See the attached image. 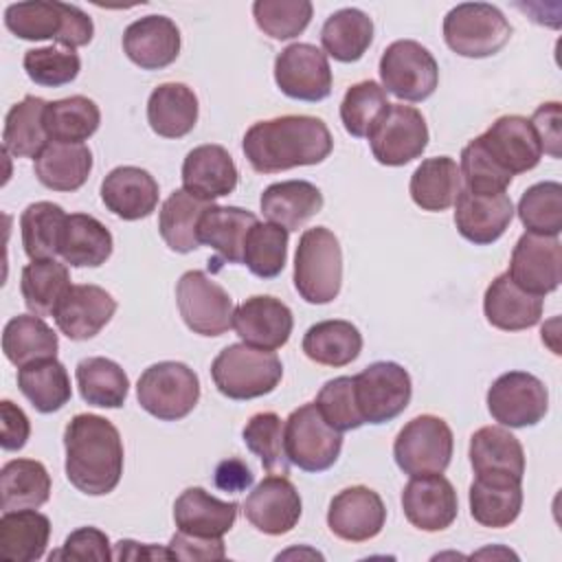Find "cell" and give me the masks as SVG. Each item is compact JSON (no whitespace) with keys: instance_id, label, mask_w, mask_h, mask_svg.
<instances>
[{"instance_id":"obj_4","label":"cell","mask_w":562,"mask_h":562,"mask_svg":"<svg viewBox=\"0 0 562 562\" xmlns=\"http://www.w3.org/2000/svg\"><path fill=\"white\" fill-rule=\"evenodd\" d=\"M211 378L224 397L244 402L272 393L283 378V364L274 351L235 342L215 356Z\"/></svg>"},{"instance_id":"obj_3","label":"cell","mask_w":562,"mask_h":562,"mask_svg":"<svg viewBox=\"0 0 562 562\" xmlns=\"http://www.w3.org/2000/svg\"><path fill=\"white\" fill-rule=\"evenodd\" d=\"M4 26L20 40H55L68 50L90 44L94 24L77 4L57 0L15 2L4 9Z\"/></svg>"},{"instance_id":"obj_43","label":"cell","mask_w":562,"mask_h":562,"mask_svg":"<svg viewBox=\"0 0 562 562\" xmlns=\"http://www.w3.org/2000/svg\"><path fill=\"white\" fill-rule=\"evenodd\" d=\"M75 380L81 400L99 408H121L130 393V378L123 367L103 356L79 360Z\"/></svg>"},{"instance_id":"obj_62","label":"cell","mask_w":562,"mask_h":562,"mask_svg":"<svg viewBox=\"0 0 562 562\" xmlns=\"http://www.w3.org/2000/svg\"><path fill=\"white\" fill-rule=\"evenodd\" d=\"M114 558H123V560L165 558V560H171V553H169V549H158V547H151V544H138L134 540H121V542H116Z\"/></svg>"},{"instance_id":"obj_7","label":"cell","mask_w":562,"mask_h":562,"mask_svg":"<svg viewBox=\"0 0 562 562\" xmlns=\"http://www.w3.org/2000/svg\"><path fill=\"white\" fill-rule=\"evenodd\" d=\"M136 400L151 417L160 422H178L195 408L200 400V380L184 362L162 360L140 373Z\"/></svg>"},{"instance_id":"obj_21","label":"cell","mask_w":562,"mask_h":562,"mask_svg":"<svg viewBox=\"0 0 562 562\" xmlns=\"http://www.w3.org/2000/svg\"><path fill=\"white\" fill-rule=\"evenodd\" d=\"M294 327L292 310L277 296L257 294L239 303L233 312V329L241 342L274 351L290 340Z\"/></svg>"},{"instance_id":"obj_48","label":"cell","mask_w":562,"mask_h":562,"mask_svg":"<svg viewBox=\"0 0 562 562\" xmlns=\"http://www.w3.org/2000/svg\"><path fill=\"white\" fill-rule=\"evenodd\" d=\"M44 123L50 140L83 143L99 130L101 112L92 99L72 94L59 101H48Z\"/></svg>"},{"instance_id":"obj_11","label":"cell","mask_w":562,"mask_h":562,"mask_svg":"<svg viewBox=\"0 0 562 562\" xmlns=\"http://www.w3.org/2000/svg\"><path fill=\"white\" fill-rule=\"evenodd\" d=\"M411 395V375L393 360L373 362L353 375V397L364 424L378 426L395 419L406 411Z\"/></svg>"},{"instance_id":"obj_5","label":"cell","mask_w":562,"mask_h":562,"mask_svg":"<svg viewBox=\"0 0 562 562\" xmlns=\"http://www.w3.org/2000/svg\"><path fill=\"white\" fill-rule=\"evenodd\" d=\"M294 288L305 303H331L342 285V248L327 226L303 231L294 255Z\"/></svg>"},{"instance_id":"obj_51","label":"cell","mask_w":562,"mask_h":562,"mask_svg":"<svg viewBox=\"0 0 562 562\" xmlns=\"http://www.w3.org/2000/svg\"><path fill=\"white\" fill-rule=\"evenodd\" d=\"M516 213L527 233L558 237L562 231V184L555 180L531 184L520 195Z\"/></svg>"},{"instance_id":"obj_46","label":"cell","mask_w":562,"mask_h":562,"mask_svg":"<svg viewBox=\"0 0 562 562\" xmlns=\"http://www.w3.org/2000/svg\"><path fill=\"white\" fill-rule=\"evenodd\" d=\"M70 285V272L57 259H35L22 268L20 292L35 316H53Z\"/></svg>"},{"instance_id":"obj_49","label":"cell","mask_w":562,"mask_h":562,"mask_svg":"<svg viewBox=\"0 0 562 562\" xmlns=\"http://www.w3.org/2000/svg\"><path fill=\"white\" fill-rule=\"evenodd\" d=\"M389 105L386 90L378 81L367 79L353 83L340 101V121L345 132L353 138H369Z\"/></svg>"},{"instance_id":"obj_31","label":"cell","mask_w":562,"mask_h":562,"mask_svg":"<svg viewBox=\"0 0 562 562\" xmlns=\"http://www.w3.org/2000/svg\"><path fill=\"white\" fill-rule=\"evenodd\" d=\"M323 193L307 180H283L263 189L259 198L261 213L277 226L299 231L323 209Z\"/></svg>"},{"instance_id":"obj_25","label":"cell","mask_w":562,"mask_h":562,"mask_svg":"<svg viewBox=\"0 0 562 562\" xmlns=\"http://www.w3.org/2000/svg\"><path fill=\"white\" fill-rule=\"evenodd\" d=\"M101 200L110 213L125 222L151 215L158 206V182L140 167H114L101 182Z\"/></svg>"},{"instance_id":"obj_59","label":"cell","mask_w":562,"mask_h":562,"mask_svg":"<svg viewBox=\"0 0 562 562\" xmlns=\"http://www.w3.org/2000/svg\"><path fill=\"white\" fill-rule=\"evenodd\" d=\"M171 560H224L226 549L222 538H202L178 531L167 544Z\"/></svg>"},{"instance_id":"obj_40","label":"cell","mask_w":562,"mask_h":562,"mask_svg":"<svg viewBox=\"0 0 562 562\" xmlns=\"http://www.w3.org/2000/svg\"><path fill=\"white\" fill-rule=\"evenodd\" d=\"M2 512L37 509L50 498V474L42 461L11 459L0 470Z\"/></svg>"},{"instance_id":"obj_22","label":"cell","mask_w":562,"mask_h":562,"mask_svg":"<svg viewBox=\"0 0 562 562\" xmlns=\"http://www.w3.org/2000/svg\"><path fill=\"white\" fill-rule=\"evenodd\" d=\"M514 220V204L505 191L474 193L461 189L454 200V226L463 239L476 246L494 244Z\"/></svg>"},{"instance_id":"obj_27","label":"cell","mask_w":562,"mask_h":562,"mask_svg":"<svg viewBox=\"0 0 562 562\" xmlns=\"http://www.w3.org/2000/svg\"><path fill=\"white\" fill-rule=\"evenodd\" d=\"M257 215L239 209V206H220L209 204L198 222V239L200 244L213 248L217 257L211 263L217 266V261L226 263H241L244 257V241L248 231L257 224Z\"/></svg>"},{"instance_id":"obj_55","label":"cell","mask_w":562,"mask_h":562,"mask_svg":"<svg viewBox=\"0 0 562 562\" xmlns=\"http://www.w3.org/2000/svg\"><path fill=\"white\" fill-rule=\"evenodd\" d=\"M316 408L323 415V419L336 428L338 432L356 430L364 426L356 397H353V378L351 375H338L334 380H327L318 395H316Z\"/></svg>"},{"instance_id":"obj_47","label":"cell","mask_w":562,"mask_h":562,"mask_svg":"<svg viewBox=\"0 0 562 562\" xmlns=\"http://www.w3.org/2000/svg\"><path fill=\"white\" fill-rule=\"evenodd\" d=\"M66 211L55 202H33L20 215L22 246L31 261L55 259L59 255L61 233L66 226Z\"/></svg>"},{"instance_id":"obj_36","label":"cell","mask_w":562,"mask_h":562,"mask_svg":"<svg viewBox=\"0 0 562 562\" xmlns=\"http://www.w3.org/2000/svg\"><path fill=\"white\" fill-rule=\"evenodd\" d=\"M48 538L50 520L35 509H13L0 518V558L9 562L40 560Z\"/></svg>"},{"instance_id":"obj_29","label":"cell","mask_w":562,"mask_h":562,"mask_svg":"<svg viewBox=\"0 0 562 562\" xmlns=\"http://www.w3.org/2000/svg\"><path fill=\"white\" fill-rule=\"evenodd\" d=\"M468 457L476 476H509L522 481L525 450L503 426H483L470 437Z\"/></svg>"},{"instance_id":"obj_54","label":"cell","mask_w":562,"mask_h":562,"mask_svg":"<svg viewBox=\"0 0 562 562\" xmlns=\"http://www.w3.org/2000/svg\"><path fill=\"white\" fill-rule=\"evenodd\" d=\"M22 66L33 83L44 88H59L77 79L81 70V59L75 50L44 46L26 50Z\"/></svg>"},{"instance_id":"obj_26","label":"cell","mask_w":562,"mask_h":562,"mask_svg":"<svg viewBox=\"0 0 562 562\" xmlns=\"http://www.w3.org/2000/svg\"><path fill=\"white\" fill-rule=\"evenodd\" d=\"M237 178L233 156L215 143L193 147L182 162V189L204 202L233 193Z\"/></svg>"},{"instance_id":"obj_60","label":"cell","mask_w":562,"mask_h":562,"mask_svg":"<svg viewBox=\"0 0 562 562\" xmlns=\"http://www.w3.org/2000/svg\"><path fill=\"white\" fill-rule=\"evenodd\" d=\"M31 435V422L26 413L11 400L0 402V446L2 450H20Z\"/></svg>"},{"instance_id":"obj_50","label":"cell","mask_w":562,"mask_h":562,"mask_svg":"<svg viewBox=\"0 0 562 562\" xmlns=\"http://www.w3.org/2000/svg\"><path fill=\"white\" fill-rule=\"evenodd\" d=\"M288 235L285 228L272 222H257L246 235L241 263L259 279L279 277L288 259Z\"/></svg>"},{"instance_id":"obj_44","label":"cell","mask_w":562,"mask_h":562,"mask_svg":"<svg viewBox=\"0 0 562 562\" xmlns=\"http://www.w3.org/2000/svg\"><path fill=\"white\" fill-rule=\"evenodd\" d=\"M57 334L42 316L18 314L2 329V351L18 369L42 358H57Z\"/></svg>"},{"instance_id":"obj_14","label":"cell","mask_w":562,"mask_h":562,"mask_svg":"<svg viewBox=\"0 0 562 562\" xmlns=\"http://www.w3.org/2000/svg\"><path fill=\"white\" fill-rule=\"evenodd\" d=\"M369 145L380 165H408L428 147V125L424 114L413 105L391 103L369 134Z\"/></svg>"},{"instance_id":"obj_56","label":"cell","mask_w":562,"mask_h":562,"mask_svg":"<svg viewBox=\"0 0 562 562\" xmlns=\"http://www.w3.org/2000/svg\"><path fill=\"white\" fill-rule=\"evenodd\" d=\"M461 180H465V189L474 193H501L509 187L512 176L505 173L485 151L481 138H472L461 149V162H459Z\"/></svg>"},{"instance_id":"obj_15","label":"cell","mask_w":562,"mask_h":562,"mask_svg":"<svg viewBox=\"0 0 562 562\" xmlns=\"http://www.w3.org/2000/svg\"><path fill=\"white\" fill-rule=\"evenodd\" d=\"M279 90L296 101H323L331 94V68L325 50L307 42L285 46L274 59Z\"/></svg>"},{"instance_id":"obj_16","label":"cell","mask_w":562,"mask_h":562,"mask_svg":"<svg viewBox=\"0 0 562 562\" xmlns=\"http://www.w3.org/2000/svg\"><path fill=\"white\" fill-rule=\"evenodd\" d=\"M509 279L529 294L544 296L562 281V244L558 237L522 233L512 250Z\"/></svg>"},{"instance_id":"obj_42","label":"cell","mask_w":562,"mask_h":562,"mask_svg":"<svg viewBox=\"0 0 562 562\" xmlns=\"http://www.w3.org/2000/svg\"><path fill=\"white\" fill-rule=\"evenodd\" d=\"M371 42L373 20L356 7L334 11L321 29V44L325 48V55L342 64L358 61L367 53Z\"/></svg>"},{"instance_id":"obj_17","label":"cell","mask_w":562,"mask_h":562,"mask_svg":"<svg viewBox=\"0 0 562 562\" xmlns=\"http://www.w3.org/2000/svg\"><path fill=\"white\" fill-rule=\"evenodd\" d=\"M303 512L301 494L283 474H270L244 501L246 520L266 536L290 533Z\"/></svg>"},{"instance_id":"obj_32","label":"cell","mask_w":562,"mask_h":562,"mask_svg":"<svg viewBox=\"0 0 562 562\" xmlns=\"http://www.w3.org/2000/svg\"><path fill=\"white\" fill-rule=\"evenodd\" d=\"M470 516L492 529L509 527L522 509V481L509 476H476L470 485Z\"/></svg>"},{"instance_id":"obj_18","label":"cell","mask_w":562,"mask_h":562,"mask_svg":"<svg viewBox=\"0 0 562 562\" xmlns=\"http://www.w3.org/2000/svg\"><path fill=\"white\" fill-rule=\"evenodd\" d=\"M386 522L382 496L367 485L340 490L327 509L329 531L345 542H367L375 538Z\"/></svg>"},{"instance_id":"obj_34","label":"cell","mask_w":562,"mask_h":562,"mask_svg":"<svg viewBox=\"0 0 562 562\" xmlns=\"http://www.w3.org/2000/svg\"><path fill=\"white\" fill-rule=\"evenodd\" d=\"M35 178L53 191H77L92 171V151L83 143L50 140L33 162Z\"/></svg>"},{"instance_id":"obj_19","label":"cell","mask_w":562,"mask_h":562,"mask_svg":"<svg viewBox=\"0 0 562 562\" xmlns=\"http://www.w3.org/2000/svg\"><path fill=\"white\" fill-rule=\"evenodd\" d=\"M402 509L406 520L428 533L443 531L457 520L459 498L443 474L411 476L402 490Z\"/></svg>"},{"instance_id":"obj_45","label":"cell","mask_w":562,"mask_h":562,"mask_svg":"<svg viewBox=\"0 0 562 562\" xmlns=\"http://www.w3.org/2000/svg\"><path fill=\"white\" fill-rule=\"evenodd\" d=\"M209 204L211 202H204L184 189H176L162 202L158 213V233L173 252L187 255L200 248L198 222Z\"/></svg>"},{"instance_id":"obj_35","label":"cell","mask_w":562,"mask_h":562,"mask_svg":"<svg viewBox=\"0 0 562 562\" xmlns=\"http://www.w3.org/2000/svg\"><path fill=\"white\" fill-rule=\"evenodd\" d=\"M112 233L88 213H70L61 233L59 257L75 268H97L112 255Z\"/></svg>"},{"instance_id":"obj_6","label":"cell","mask_w":562,"mask_h":562,"mask_svg":"<svg viewBox=\"0 0 562 562\" xmlns=\"http://www.w3.org/2000/svg\"><path fill=\"white\" fill-rule=\"evenodd\" d=\"M509 37V20L498 7L487 2H461L443 18V40L448 48L461 57H492Z\"/></svg>"},{"instance_id":"obj_38","label":"cell","mask_w":562,"mask_h":562,"mask_svg":"<svg viewBox=\"0 0 562 562\" xmlns=\"http://www.w3.org/2000/svg\"><path fill=\"white\" fill-rule=\"evenodd\" d=\"M303 353L323 367L351 364L362 351L360 329L342 318L321 321L312 325L303 336Z\"/></svg>"},{"instance_id":"obj_53","label":"cell","mask_w":562,"mask_h":562,"mask_svg":"<svg viewBox=\"0 0 562 562\" xmlns=\"http://www.w3.org/2000/svg\"><path fill=\"white\" fill-rule=\"evenodd\" d=\"M314 7L310 0H257L252 4V18L268 37L292 40L301 35L310 20Z\"/></svg>"},{"instance_id":"obj_57","label":"cell","mask_w":562,"mask_h":562,"mask_svg":"<svg viewBox=\"0 0 562 562\" xmlns=\"http://www.w3.org/2000/svg\"><path fill=\"white\" fill-rule=\"evenodd\" d=\"M114 553L110 549L108 536L97 527H79L75 529L61 544V549L53 551L48 560H94L108 562Z\"/></svg>"},{"instance_id":"obj_28","label":"cell","mask_w":562,"mask_h":562,"mask_svg":"<svg viewBox=\"0 0 562 562\" xmlns=\"http://www.w3.org/2000/svg\"><path fill=\"white\" fill-rule=\"evenodd\" d=\"M542 307V296L518 288L507 272L498 274L483 294V314L487 323L503 331H520L538 325Z\"/></svg>"},{"instance_id":"obj_39","label":"cell","mask_w":562,"mask_h":562,"mask_svg":"<svg viewBox=\"0 0 562 562\" xmlns=\"http://www.w3.org/2000/svg\"><path fill=\"white\" fill-rule=\"evenodd\" d=\"M46 105L48 101L33 94L11 105V110L4 116L2 130L4 154H11L15 158H37V154L50 143L44 123Z\"/></svg>"},{"instance_id":"obj_9","label":"cell","mask_w":562,"mask_h":562,"mask_svg":"<svg viewBox=\"0 0 562 562\" xmlns=\"http://www.w3.org/2000/svg\"><path fill=\"white\" fill-rule=\"evenodd\" d=\"M454 450L452 430L437 415H417L397 432L393 457L408 476L443 474Z\"/></svg>"},{"instance_id":"obj_23","label":"cell","mask_w":562,"mask_h":562,"mask_svg":"<svg viewBox=\"0 0 562 562\" xmlns=\"http://www.w3.org/2000/svg\"><path fill=\"white\" fill-rule=\"evenodd\" d=\"M116 301L101 285H70L59 301L53 318L70 340H88L97 336L114 316Z\"/></svg>"},{"instance_id":"obj_2","label":"cell","mask_w":562,"mask_h":562,"mask_svg":"<svg viewBox=\"0 0 562 562\" xmlns=\"http://www.w3.org/2000/svg\"><path fill=\"white\" fill-rule=\"evenodd\" d=\"M66 479L88 496L110 494L123 474V441L116 426L94 413L75 415L64 428Z\"/></svg>"},{"instance_id":"obj_13","label":"cell","mask_w":562,"mask_h":562,"mask_svg":"<svg viewBox=\"0 0 562 562\" xmlns=\"http://www.w3.org/2000/svg\"><path fill=\"white\" fill-rule=\"evenodd\" d=\"M487 411L507 428L536 426L549 411V391L533 373L507 371L487 389Z\"/></svg>"},{"instance_id":"obj_58","label":"cell","mask_w":562,"mask_h":562,"mask_svg":"<svg viewBox=\"0 0 562 562\" xmlns=\"http://www.w3.org/2000/svg\"><path fill=\"white\" fill-rule=\"evenodd\" d=\"M542 154H549L551 158H560L562 156V112H560V103L558 101H549L536 108L533 116L529 119Z\"/></svg>"},{"instance_id":"obj_8","label":"cell","mask_w":562,"mask_h":562,"mask_svg":"<svg viewBox=\"0 0 562 562\" xmlns=\"http://www.w3.org/2000/svg\"><path fill=\"white\" fill-rule=\"evenodd\" d=\"M288 461L303 472L329 470L342 450V432L331 428L314 402L294 408L283 424Z\"/></svg>"},{"instance_id":"obj_61","label":"cell","mask_w":562,"mask_h":562,"mask_svg":"<svg viewBox=\"0 0 562 562\" xmlns=\"http://www.w3.org/2000/svg\"><path fill=\"white\" fill-rule=\"evenodd\" d=\"M252 481H255L252 470L241 459L231 457L220 461L215 468V485L224 492H231V494L244 492L252 485Z\"/></svg>"},{"instance_id":"obj_12","label":"cell","mask_w":562,"mask_h":562,"mask_svg":"<svg viewBox=\"0 0 562 562\" xmlns=\"http://www.w3.org/2000/svg\"><path fill=\"white\" fill-rule=\"evenodd\" d=\"M176 303L184 325L200 336H222L233 327V299L202 270H187L176 283Z\"/></svg>"},{"instance_id":"obj_52","label":"cell","mask_w":562,"mask_h":562,"mask_svg":"<svg viewBox=\"0 0 562 562\" xmlns=\"http://www.w3.org/2000/svg\"><path fill=\"white\" fill-rule=\"evenodd\" d=\"M241 439L246 448L259 457L268 474H288L290 461L283 446V424L277 413L263 411L252 415L241 430Z\"/></svg>"},{"instance_id":"obj_10","label":"cell","mask_w":562,"mask_h":562,"mask_svg":"<svg viewBox=\"0 0 562 562\" xmlns=\"http://www.w3.org/2000/svg\"><path fill=\"white\" fill-rule=\"evenodd\" d=\"M382 88L411 103L428 99L439 86V66L432 53L415 40H395L380 57Z\"/></svg>"},{"instance_id":"obj_37","label":"cell","mask_w":562,"mask_h":562,"mask_svg":"<svg viewBox=\"0 0 562 562\" xmlns=\"http://www.w3.org/2000/svg\"><path fill=\"white\" fill-rule=\"evenodd\" d=\"M408 193L422 211L439 213L454 204L461 193V171L450 156L422 160L408 182Z\"/></svg>"},{"instance_id":"obj_20","label":"cell","mask_w":562,"mask_h":562,"mask_svg":"<svg viewBox=\"0 0 562 562\" xmlns=\"http://www.w3.org/2000/svg\"><path fill=\"white\" fill-rule=\"evenodd\" d=\"M479 138L490 158L512 178L531 171L542 158L540 140L529 119L520 114L498 116Z\"/></svg>"},{"instance_id":"obj_33","label":"cell","mask_w":562,"mask_h":562,"mask_svg":"<svg viewBox=\"0 0 562 562\" xmlns=\"http://www.w3.org/2000/svg\"><path fill=\"white\" fill-rule=\"evenodd\" d=\"M147 123L162 138H182L198 123V97L180 81H167L147 99Z\"/></svg>"},{"instance_id":"obj_41","label":"cell","mask_w":562,"mask_h":562,"mask_svg":"<svg viewBox=\"0 0 562 562\" xmlns=\"http://www.w3.org/2000/svg\"><path fill=\"white\" fill-rule=\"evenodd\" d=\"M18 389L37 413H55L72 397L66 367L57 358H42L18 369Z\"/></svg>"},{"instance_id":"obj_1","label":"cell","mask_w":562,"mask_h":562,"mask_svg":"<svg viewBox=\"0 0 562 562\" xmlns=\"http://www.w3.org/2000/svg\"><path fill=\"white\" fill-rule=\"evenodd\" d=\"M241 149L255 171L277 173L323 162L334 149V138L318 116L283 114L252 123Z\"/></svg>"},{"instance_id":"obj_24","label":"cell","mask_w":562,"mask_h":562,"mask_svg":"<svg viewBox=\"0 0 562 562\" xmlns=\"http://www.w3.org/2000/svg\"><path fill=\"white\" fill-rule=\"evenodd\" d=\"M123 53L143 70L171 66L180 55V29L167 15H145L123 31Z\"/></svg>"},{"instance_id":"obj_30","label":"cell","mask_w":562,"mask_h":562,"mask_svg":"<svg viewBox=\"0 0 562 562\" xmlns=\"http://www.w3.org/2000/svg\"><path fill=\"white\" fill-rule=\"evenodd\" d=\"M237 509L235 501H220L204 487H187L173 503V522L191 536L222 538L235 525Z\"/></svg>"}]
</instances>
